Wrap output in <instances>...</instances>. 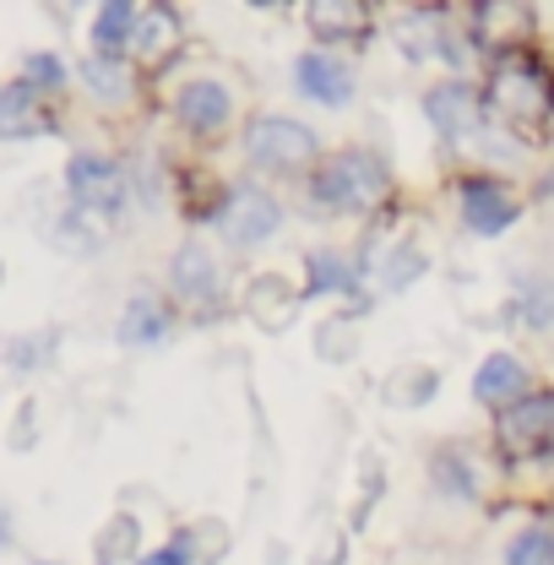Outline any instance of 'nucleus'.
<instances>
[{
  "label": "nucleus",
  "mask_w": 554,
  "mask_h": 565,
  "mask_svg": "<svg viewBox=\"0 0 554 565\" xmlns=\"http://www.w3.org/2000/svg\"><path fill=\"white\" fill-rule=\"evenodd\" d=\"M479 93H484L489 126L522 141H554V66L539 50H511L484 61Z\"/></svg>",
  "instance_id": "f257e3e1"
},
{
  "label": "nucleus",
  "mask_w": 554,
  "mask_h": 565,
  "mask_svg": "<svg viewBox=\"0 0 554 565\" xmlns=\"http://www.w3.org/2000/svg\"><path fill=\"white\" fill-rule=\"evenodd\" d=\"M310 207L321 217H364L381 223L386 212H397V180L392 163L375 147H338L316 163V174L305 180Z\"/></svg>",
  "instance_id": "f03ea898"
},
{
  "label": "nucleus",
  "mask_w": 554,
  "mask_h": 565,
  "mask_svg": "<svg viewBox=\"0 0 554 565\" xmlns=\"http://www.w3.org/2000/svg\"><path fill=\"white\" fill-rule=\"evenodd\" d=\"M239 147H245V169L256 180H310L316 163L327 158L316 126H305L294 115H251L239 131Z\"/></svg>",
  "instance_id": "7ed1b4c3"
},
{
  "label": "nucleus",
  "mask_w": 554,
  "mask_h": 565,
  "mask_svg": "<svg viewBox=\"0 0 554 565\" xmlns=\"http://www.w3.org/2000/svg\"><path fill=\"white\" fill-rule=\"evenodd\" d=\"M207 228L234 256H251V250L273 245V234L283 228V202L262 180H234V185H223L217 207L207 212Z\"/></svg>",
  "instance_id": "20e7f679"
},
{
  "label": "nucleus",
  "mask_w": 554,
  "mask_h": 565,
  "mask_svg": "<svg viewBox=\"0 0 554 565\" xmlns=\"http://www.w3.org/2000/svg\"><path fill=\"white\" fill-rule=\"evenodd\" d=\"M359 267H364V294H408L414 282L429 278V250L397 223V212H386L375 234L359 245Z\"/></svg>",
  "instance_id": "39448f33"
},
{
  "label": "nucleus",
  "mask_w": 554,
  "mask_h": 565,
  "mask_svg": "<svg viewBox=\"0 0 554 565\" xmlns=\"http://www.w3.org/2000/svg\"><path fill=\"white\" fill-rule=\"evenodd\" d=\"M424 473H429L435 494H446L457 505H489L505 490V462L494 451H484V446H473V440H440L429 451Z\"/></svg>",
  "instance_id": "423d86ee"
},
{
  "label": "nucleus",
  "mask_w": 554,
  "mask_h": 565,
  "mask_svg": "<svg viewBox=\"0 0 554 565\" xmlns=\"http://www.w3.org/2000/svg\"><path fill=\"white\" fill-rule=\"evenodd\" d=\"M163 294H169V305L185 310V316H217L223 299H228V267H223V250L207 245V239H185V245L169 256Z\"/></svg>",
  "instance_id": "0eeeda50"
},
{
  "label": "nucleus",
  "mask_w": 554,
  "mask_h": 565,
  "mask_svg": "<svg viewBox=\"0 0 554 565\" xmlns=\"http://www.w3.org/2000/svg\"><path fill=\"white\" fill-rule=\"evenodd\" d=\"M66 191H71V212H87V217H115V212L131 207L137 196V180H131V163L126 158H109V152H76L66 163Z\"/></svg>",
  "instance_id": "6e6552de"
},
{
  "label": "nucleus",
  "mask_w": 554,
  "mask_h": 565,
  "mask_svg": "<svg viewBox=\"0 0 554 565\" xmlns=\"http://www.w3.org/2000/svg\"><path fill=\"white\" fill-rule=\"evenodd\" d=\"M424 120L451 152H462V147H473L489 131L484 93L468 76H440V82L424 87Z\"/></svg>",
  "instance_id": "1a4fd4ad"
},
{
  "label": "nucleus",
  "mask_w": 554,
  "mask_h": 565,
  "mask_svg": "<svg viewBox=\"0 0 554 565\" xmlns=\"http://www.w3.org/2000/svg\"><path fill=\"white\" fill-rule=\"evenodd\" d=\"M489 451L500 462H522V457L554 451V386L528 392L505 414H489Z\"/></svg>",
  "instance_id": "9d476101"
},
{
  "label": "nucleus",
  "mask_w": 554,
  "mask_h": 565,
  "mask_svg": "<svg viewBox=\"0 0 554 565\" xmlns=\"http://www.w3.org/2000/svg\"><path fill=\"white\" fill-rule=\"evenodd\" d=\"M451 196H457V223L468 234H479V239L511 234L522 223V212H528V196L511 180H494V174H462L451 185Z\"/></svg>",
  "instance_id": "9b49d317"
},
{
  "label": "nucleus",
  "mask_w": 554,
  "mask_h": 565,
  "mask_svg": "<svg viewBox=\"0 0 554 565\" xmlns=\"http://www.w3.org/2000/svg\"><path fill=\"white\" fill-rule=\"evenodd\" d=\"M169 115H174V126H180L185 137L223 141L239 126V98H234V87H228L223 76H191V82L174 87Z\"/></svg>",
  "instance_id": "f8f14e48"
},
{
  "label": "nucleus",
  "mask_w": 554,
  "mask_h": 565,
  "mask_svg": "<svg viewBox=\"0 0 554 565\" xmlns=\"http://www.w3.org/2000/svg\"><path fill=\"white\" fill-rule=\"evenodd\" d=\"M462 28H468V39L484 61L511 55V50H533L539 6H528V0H479V6H462Z\"/></svg>",
  "instance_id": "ddd939ff"
},
{
  "label": "nucleus",
  "mask_w": 554,
  "mask_h": 565,
  "mask_svg": "<svg viewBox=\"0 0 554 565\" xmlns=\"http://www.w3.org/2000/svg\"><path fill=\"white\" fill-rule=\"evenodd\" d=\"M299 17H305L316 50H338V55H353L381 28L375 22V6H364V0H305Z\"/></svg>",
  "instance_id": "4468645a"
},
{
  "label": "nucleus",
  "mask_w": 554,
  "mask_h": 565,
  "mask_svg": "<svg viewBox=\"0 0 554 565\" xmlns=\"http://www.w3.org/2000/svg\"><path fill=\"white\" fill-rule=\"evenodd\" d=\"M294 93L299 98H310V104H321V109H348L353 104V93H359V66H353V55H338V50H305V55H294Z\"/></svg>",
  "instance_id": "2eb2a0df"
},
{
  "label": "nucleus",
  "mask_w": 554,
  "mask_h": 565,
  "mask_svg": "<svg viewBox=\"0 0 554 565\" xmlns=\"http://www.w3.org/2000/svg\"><path fill=\"white\" fill-rule=\"evenodd\" d=\"M239 310H245V321L256 332L283 338L299 321V310H305V288L288 278V273H251L245 288H239Z\"/></svg>",
  "instance_id": "dca6fc26"
},
{
  "label": "nucleus",
  "mask_w": 554,
  "mask_h": 565,
  "mask_svg": "<svg viewBox=\"0 0 554 565\" xmlns=\"http://www.w3.org/2000/svg\"><path fill=\"white\" fill-rule=\"evenodd\" d=\"M528 392H539V381H533V364L516 349H494L479 359V370H473V403H479V408L505 414V408L522 403Z\"/></svg>",
  "instance_id": "f3484780"
},
{
  "label": "nucleus",
  "mask_w": 554,
  "mask_h": 565,
  "mask_svg": "<svg viewBox=\"0 0 554 565\" xmlns=\"http://www.w3.org/2000/svg\"><path fill=\"white\" fill-rule=\"evenodd\" d=\"M310 294H348L353 305H364L370 294H364V267H359V250H348L343 245H316V250H305V299Z\"/></svg>",
  "instance_id": "a211bd4d"
},
{
  "label": "nucleus",
  "mask_w": 554,
  "mask_h": 565,
  "mask_svg": "<svg viewBox=\"0 0 554 565\" xmlns=\"http://www.w3.org/2000/svg\"><path fill=\"white\" fill-rule=\"evenodd\" d=\"M55 131V109L44 93H33L22 76L0 87V137L6 141H28V137H44Z\"/></svg>",
  "instance_id": "6ab92c4d"
},
{
  "label": "nucleus",
  "mask_w": 554,
  "mask_h": 565,
  "mask_svg": "<svg viewBox=\"0 0 554 565\" xmlns=\"http://www.w3.org/2000/svg\"><path fill=\"white\" fill-rule=\"evenodd\" d=\"M169 327H174V305H169V294H131L126 310H120L115 338H120L126 349H152V343L169 338Z\"/></svg>",
  "instance_id": "aec40b11"
},
{
  "label": "nucleus",
  "mask_w": 554,
  "mask_h": 565,
  "mask_svg": "<svg viewBox=\"0 0 554 565\" xmlns=\"http://www.w3.org/2000/svg\"><path fill=\"white\" fill-rule=\"evenodd\" d=\"M180 50H185V22H180V11H174V6H147L131 61H137L141 71H158V66H169Z\"/></svg>",
  "instance_id": "412c9836"
},
{
  "label": "nucleus",
  "mask_w": 554,
  "mask_h": 565,
  "mask_svg": "<svg viewBox=\"0 0 554 565\" xmlns=\"http://www.w3.org/2000/svg\"><path fill=\"white\" fill-rule=\"evenodd\" d=\"M141 11H147V6H131V0L98 6V17H93V55L131 61V55H137V39H141Z\"/></svg>",
  "instance_id": "4be33fe9"
},
{
  "label": "nucleus",
  "mask_w": 554,
  "mask_h": 565,
  "mask_svg": "<svg viewBox=\"0 0 554 565\" xmlns=\"http://www.w3.org/2000/svg\"><path fill=\"white\" fill-rule=\"evenodd\" d=\"M500 500L528 505V511H550L554 516V451L505 462V490H500Z\"/></svg>",
  "instance_id": "5701e85b"
},
{
  "label": "nucleus",
  "mask_w": 554,
  "mask_h": 565,
  "mask_svg": "<svg viewBox=\"0 0 554 565\" xmlns=\"http://www.w3.org/2000/svg\"><path fill=\"white\" fill-rule=\"evenodd\" d=\"M375 392H381V408H386V414H418V408L435 403L440 370H435V364H397V370H386V381H381Z\"/></svg>",
  "instance_id": "b1692460"
},
{
  "label": "nucleus",
  "mask_w": 554,
  "mask_h": 565,
  "mask_svg": "<svg viewBox=\"0 0 554 565\" xmlns=\"http://www.w3.org/2000/svg\"><path fill=\"white\" fill-rule=\"evenodd\" d=\"M364 310V305H359ZM359 310H338V316H327V321H316L310 327V349L321 364H332V370H348L359 353H364V316Z\"/></svg>",
  "instance_id": "393cba45"
},
{
  "label": "nucleus",
  "mask_w": 554,
  "mask_h": 565,
  "mask_svg": "<svg viewBox=\"0 0 554 565\" xmlns=\"http://www.w3.org/2000/svg\"><path fill=\"white\" fill-rule=\"evenodd\" d=\"M82 82H87V93H93L98 104H115V109H126V104L137 98V87H141V66H137V61L87 55V61H82Z\"/></svg>",
  "instance_id": "a878e982"
},
{
  "label": "nucleus",
  "mask_w": 554,
  "mask_h": 565,
  "mask_svg": "<svg viewBox=\"0 0 554 565\" xmlns=\"http://www.w3.org/2000/svg\"><path fill=\"white\" fill-rule=\"evenodd\" d=\"M505 321L528 327V332H550L554 327V288L544 278H516L505 299Z\"/></svg>",
  "instance_id": "bb28decb"
},
{
  "label": "nucleus",
  "mask_w": 554,
  "mask_h": 565,
  "mask_svg": "<svg viewBox=\"0 0 554 565\" xmlns=\"http://www.w3.org/2000/svg\"><path fill=\"white\" fill-rule=\"evenodd\" d=\"M500 561L505 565H554V533L544 516H533V522H522V527H511L505 533V550H500Z\"/></svg>",
  "instance_id": "cd10ccee"
},
{
  "label": "nucleus",
  "mask_w": 554,
  "mask_h": 565,
  "mask_svg": "<svg viewBox=\"0 0 554 565\" xmlns=\"http://www.w3.org/2000/svg\"><path fill=\"white\" fill-rule=\"evenodd\" d=\"M98 561H104V565L137 561L141 565V527H137V516L115 511V516L104 522V533H98Z\"/></svg>",
  "instance_id": "c85d7f7f"
},
{
  "label": "nucleus",
  "mask_w": 554,
  "mask_h": 565,
  "mask_svg": "<svg viewBox=\"0 0 554 565\" xmlns=\"http://www.w3.org/2000/svg\"><path fill=\"white\" fill-rule=\"evenodd\" d=\"M22 82L33 87V93H55V87H66V61L61 55H28V66H22Z\"/></svg>",
  "instance_id": "c756f323"
},
{
  "label": "nucleus",
  "mask_w": 554,
  "mask_h": 565,
  "mask_svg": "<svg viewBox=\"0 0 554 565\" xmlns=\"http://www.w3.org/2000/svg\"><path fill=\"white\" fill-rule=\"evenodd\" d=\"M185 533H191L196 561H223V555H228V522H196V527H185Z\"/></svg>",
  "instance_id": "7c9ffc66"
},
{
  "label": "nucleus",
  "mask_w": 554,
  "mask_h": 565,
  "mask_svg": "<svg viewBox=\"0 0 554 565\" xmlns=\"http://www.w3.org/2000/svg\"><path fill=\"white\" fill-rule=\"evenodd\" d=\"M141 565H196V550H191V533L180 527L163 550H152V555H141Z\"/></svg>",
  "instance_id": "2f4dec72"
},
{
  "label": "nucleus",
  "mask_w": 554,
  "mask_h": 565,
  "mask_svg": "<svg viewBox=\"0 0 554 565\" xmlns=\"http://www.w3.org/2000/svg\"><path fill=\"white\" fill-rule=\"evenodd\" d=\"M0 544H6V511H0Z\"/></svg>",
  "instance_id": "473e14b6"
},
{
  "label": "nucleus",
  "mask_w": 554,
  "mask_h": 565,
  "mask_svg": "<svg viewBox=\"0 0 554 565\" xmlns=\"http://www.w3.org/2000/svg\"><path fill=\"white\" fill-rule=\"evenodd\" d=\"M544 522H550V533H554V516H544Z\"/></svg>",
  "instance_id": "72a5a7b5"
}]
</instances>
